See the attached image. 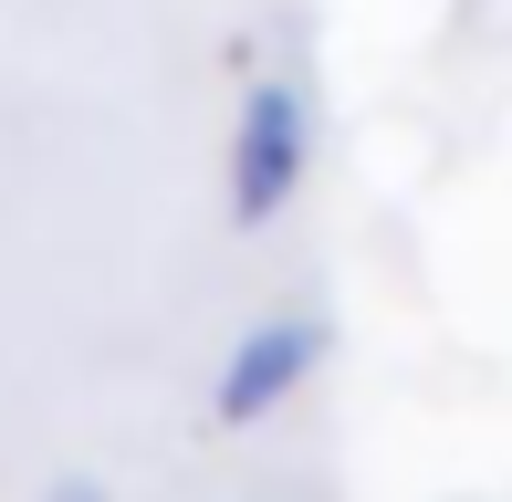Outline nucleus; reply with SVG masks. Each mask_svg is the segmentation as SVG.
Returning a JSON list of instances; mask_svg holds the SVG:
<instances>
[{
  "instance_id": "obj_1",
  "label": "nucleus",
  "mask_w": 512,
  "mask_h": 502,
  "mask_svg": "<svg viewBox=\"0 0 512 502\" xmlns=\"http://www.w3.org/2000/svg\"><path fill=\"white\" fill-rule=\"evenodd\" d=\"M304 178H314V84H304V63H272V74L241 84V116H230V147H220L230 231H272L304 199Z\"/></svg>"
},
{
  "instance_id": "obj_2",
  "label": "nucleus",
  "mask_w": 512,
  "mask_h": 502,
  "mask_svg": "<svg viewBox=\"0 0 512 502\" xmlns=\"http://www.w3.org/2000/svg\"><path fill=\"white\" fill-rule=\"evenodd\" d=\"M324 356H335V325H324V314H304V304L262 314V325L220 356V377H209V429H230V440H241V429H272L324 377Z\"/></svg>"
},
{
  "instance_id": "obj_3",
  "label": "nucleus",
  "mask_w": 512,
  "mask_h": 502,
  "mask_svg": "<svg viewBox=\"0 0 512 502\" xmlns=\"http://www.w3.org/2000/svg\"><path fill=\"white\" fill-rule=\"evenodd\" d=\"M42 502H105V482H53Z\"/></svg>"
}]
</instances>
